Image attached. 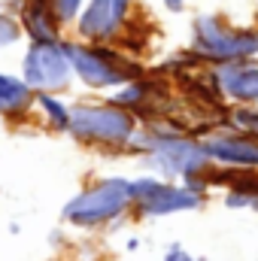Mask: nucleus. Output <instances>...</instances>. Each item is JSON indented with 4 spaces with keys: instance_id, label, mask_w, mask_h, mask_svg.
Masks as SVG:
<instances>
[{
    "instance_id": "f257e3e1",
    "label": "nucleus",
    "mask_w": 258,
    "mask_h": 261,
    "mask_svg": "<svg viewBox=\"0 0 258 261\" xmlns=\"http://www.w3.org/2000/svg\"><path fill=\"white\" fill-rule=\"evenodd\" d=\"M192 55L213 64L252 61L258 55V31L231 28L222 15H197L192 21Z\"/></svg>"
},
{
    "instance_id": "f03ea898",
    "label": "nucleus",
    "mask_w": 258,
    "mask_h": 261,
    "mask_svg": "<svg viewBox=\"0 0 258 261\" xmlns=\"http://www.w3.org/2000/svg\"><path fill=\"white\" fill-rule=\"evenodd\" d=\"M67 58L73 64L76 79H82L88 88H116L140 79V64L119 49H110V43H64Z\"/></svg>"
},
{
    "instance_id": "7ed1b4c3",
    "label": "nucleus",
    "mask_w": 258,
    "mask_h": 261,
    "mask_svg": "<svg viewBox=\"0 0 258 261\" xmlns=\"http://www.w3.org/2000/svg\"><path fill=\"white\" fill-rule=\"evenodd\" d=\"M137 116L116 103H79L70 110V134L79 143L94 146H125L134 140Z\"/></svg>"
},
{
    "instance_id": "20e7f679",
    "label": "nucleus",
    "mask_w": 258,
    "mask_h": 261,
    "mask_svg": "<svg viewBox=\"0 0 258 261\" xmlns=\"http://www.w3.org/2000/svg\"><path fill=\"white\" fill-rule=\"evenodd\" d=\"M134 203L131 195V182L128 179H104L97 182L94 189H85L73 197L64 206V219L73 225H82V228H91V225H104L116 216H122Z\"/></svg>"
},
{
    "instance_id": "39448f33",
    "label": "nucleus",
    "mask_w": 258,
    "mask_h": 261,
    "mask_svg": "<svg viewBox=\"0 0 258 261\" xmlns=\"http://www.w3.org/2000/svg\"><path fill=\"white\" fill-rule=\"evenodd\" d=\"M73 64L67 58L64 40L61 43H31L21 61V79L34 91H64L73 79Z\"/></svg>"
},
{
    "instance_id": "423d86ee",
    "label": "nucleus",
    "mask_w": 258,
    "mask_h": 261,
    "mask_svg": "<svg viewBox=\"0 0 258 261\" xmlns=\"http://www.w3.org/2000/svg\"><path fill=\"white\" fill-rule=\"evenodd\" d=\"M152 152V164L161 167L167 176H200L210 164V155L203 152V143L183 140V137H152L143 143Z\"/></svg>"
},
{
    "instance_id": "0eeeda50",
    "label": "nucleus",
    "mask_w": 258,
    "mask_h": 261,
    "mask_svg": "<svg viewBox=\"0 0 258 261\" xmlns=\"http://www.w3.org/2000/svg\"><path fill=\"white\" fill-rule=\"evenodd\" d=\"M134 0H88L76 18V31L88 43H113L122 37Z\"/></svg>"
},
{
    "instance_id": "6e6552de",
    "label": "nucleus",
    "mask_w": 258,
    "mask_h": 261,
    "mask_svg": "<svg viewBox=\"0 0 258 261\" xmlns=\"http://www.w3.org/2000/svg\"><path fill=\"white\" fill-rule=\"evenodd\" d=\"M131 195H134L137 213L146 216V219L170 216V213H179V210H197L200 206V195L197 192L164 186L158 179H137V182H131Z\"/></svg>"
},
{
    "instance_id": "1a4fd4ad",
    "label": "nucleus",
    "mask_w": 258,
    "mask_h": 261,
    "mask_svg": "<svg viewBox=\"0 0 258 261\" xmlns=\"http://www.w3.org/2000/svg\"><path fill=\"white\" fill-rule=\"evenodd\" d=\"M213 76L225 97H231L237 103H258V64H252V61L216 64Z\"/></svg>"
},
{
    "instance_id": "9d476101",
    "label": "nucleus",
    "mask_w": 258,
    "mask_h": 261,
    "mask_svg": "<svg viewBox=\"0 0 258 261\" xmlns=\"http://www.w3.org/2000/svg\"><path fill=\"white\" fill-rule=\"evenodd\" d=\"M18 24L31 37V43H61V18L49 0H21Z\"/></svg>"
},
{
    "instance_id": "9b49d317",
    "label": "nucleus",
    "mask_w": 258,
    "mask_h": 261,
    "mask_svg": "<svg viewBox=\"0 0 258 261\" xmlns=\"http://www.w3.org/2000/svg\"><path fill=\"white\" fill-rule=\"evenodd\" d=\"M210 161L234 164V167H258V137L252 134H219L203 143Z\"/></svg>"
},
{
    "instance_id": "f8f14e48",
    "label": "nucleus",
    "mask_w": 258,
    "mask_h": 261,
    "mask_svg": "<svg viewBox=\"0 0 258 261\" xmlns=\"http://www.w3.org/2000/svg\"><path fill=\"white\" fill-rule=\"evenodd\" d=\"M37 103V91L18 79V76H9V73H0V116L3 119H21L31 107Z\"/></svg>"
},
{
    "instance_id": "ddd939ff",
    "label": "nucleus",
    "mask_w": 258,
    "mask_h": 261,
    "mask_svg": "<svg viewBox=\"0 0 258 261\" xmlns=\"http://www.w3.org/2000/svg\"><path fill=\"white\" fill-rule=\"evenodd\" d=\"M37 107L55 130H70V107H64V100H58L49 91H37Z\"/></svg>"
},
{
    "instance_id": "4468645a",
    "label": "nucleus",
    "mask_w": 258,
    "mask_h": 261,
    "mask_svg": "<svg viewBox=\"0 0 258 261\" xmlns=\"http://www.w3.org/2000/svg\"><path fill=\"white\" fill-rule=\"evenodd\" d=\"M49 3L55 6V12H58L61 24L76 21V18H79V12H82V6H85V0H49Z\"/></svg>"
},
{
    "instance_id": "2eb2a0df",
    "label": "nucleus",
    "mask_w": 258,
    "mask_h": 261,
    "mask_svg": "<svg viewBox=\"0 0 258 261\" xmlns=\"http://www.w3.org/2000/svg\"><path fill=\"white\" fill-rule=\"evenodd\" d=\"M18 37H21V24L12 15H0V49L3 46H12Z\"/></svg>"
},
{
    "instance_id": "dca6fc26",
    "label": "nucleus",
    "mask_w": 258,
    "mask_h": 261,
    "mask_svg": "<svg viewBox=\"0 0 258 261\" xmlns=\"http://www.w3.org/2000/svg\"><path fill=\"white\" fill-rule=\"evenodd\" d=\"M164 261H194V258L189 255V252H186V249H183V246H179V243H173V246L167 249Z\"/></svg>"
},
{
    "instance_id": "f3484780",
    "label": "nucleus",
    "mask_w": 258,
    "mask_h": 261,
    "mask_svg": "<svg viewBox=\"0 0 258 261\" xmlns=\"http://www.w3.org/2000/svg\"><path fill=\"white\" fill-rule=\"evenodd\" d=\"M161 3H164L170 12H183V9H186V0H161Z\"/></svg>"
}]
</instances>
